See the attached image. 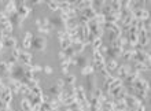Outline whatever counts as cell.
<instances>
[{
  "mask_svg": "<svg viewBox=\"0 0 151 111\" xmlns=\"http://www.w3.org/2000/svg\"><path fill=\"white\" fill-rule=\"evenodd\" d=\"M60 92H62V91H60L59 88L56 87L55 84H52L51 87L48 88L47 93H48V95H50V96H52V97H58V96H59V93H60Z\"/></svg>",
  "mask_w": 151,
  "mask_h": 111,
  "instance_id": "obj_24",
  "label": "cell"
},
{
  "mask_svg": "<svg viewBox=\"0 0 151 111\" xmlns=\"http://www.w3.org/2000/svg\"><path fill=\"white\" fill-rule=\"evenodd\" d=\"M47 6L50 7V10H52L54 12H58V11H59V3H58V1L50 0V1H47Z\"/></svg>",
  "mask_w": 151,
  "mask_h": 111,
  "instance_id": "obj_33",
  "label": "cell"
},
{
  "mask_svg": "<svg viewBox=\"0 0 151 111\" xmlns=\"http://www.w3.org/2000/svg\"><path fill=\"white\" fill-rule=\"evenodd\" d=\"M11 67H8V64L4 62V60H1L0 62V75H8L10 77V74H11Z\"/></svg>",
  "mask_w": 151,
  "mask_h": 111,
  "instance_id": "obj_22",
  "label": "cell"
},
{
  "mask_svg": "<svg viewBox=\"0 0 151 111\" xmlns=\"http://www.w3.org/2000/svg\"><path fill=\"white\" fill-rule=\"evenodd\" d=\"M21 110L22 111H32V104H30V102H29L26 97H24V99L21 100Z\"/></svg>",
  "mask_w": 151,
  "mask_h": 111,
  "instance_id": "obj_28",
  "label": "cell"
},
{
  "mask_svg": "<svg viewBox=\"0 0 151 111\" xmlns=\"http://www.w3.org/2000/svg\"><path fill=\"white\" fill-rule=\"evenodd\" d=\"M3 88H4V84H3V81L0 79V95H1V91H3Z\"/></svg>",
  "mask_w": 151,
  "mask_h": 111,
  "instance_id": "obj_45",
  "label": "cell"
},
{
  "mask_svg": "<svg viewBox=\"0 0 151 111\" xmlns=\"http://www.w3.org/2000/svg\"><path fill=\"white\" fill-rule=\"evenodd\" d=\"M32 95H33V96H41V95H43V89L40 88V85H37V87L32 88Z\"/></svg>",
  "mask_w": 151,
  "mask_h": 111,
  "instance_id": "obj_38",
  "label": "cell"
},
{
  "mask_svg": "<svg viewBox=\"0 0 151 111\" xmlns=\"http://www.w3.org/2000/svg\"><path fill=\"white\" fill-rule=\"evenodd\" d=\"M32 47L36 51H44L47 48V37L45 36H35L32 39Z\"/></svg>",
  "mask_w": 151,
  "mask_h": 111,
  "instance_id": "obj_2",
  "label": "cell"
},
{
  "mask_svg": "<svg viewBox=\"0 0 151 111\" xmlns=\"http://www.w3.org/2000/svg\"><path fill=\"white\" fill-rule=\"evenodd\" d=\"M19 93H21L22 96H25V97H28V96L32 93V89H30L28 85L22 84V85H21V89H19Z\"/></svg>",
  "mask_w": 151,
  "mask_h": 111,
  "instance_id": "obj_32",
  "label": "cell"
},
{
  "mask_svg": "<svg viewBox=\"0 0 151 111\" xmlns=\"http://www.w3.org/2000/svg\"><path fill=\"white\" fill-rule=\"evenodd\" d=\"M41 111H52V110H51V107H50L48 103H43L41 104Z\"/></svg>",
  "mask_w": 151,
  "mask_h": 111,
  "instance_id": "obj_42",
  "label": "cell"
},
{
  "mask_svg": "<svg viewBox=\"0 0 151 111\" xmlns=\"http://www.w3.org/2000/svg\"><path fill=\"white\" fill-rule=\"evenodd\" d=\"M0 99L3 100V102L7 104V106H11V103H12V92H11V89H10L8 87H6V85H4L3 91H1Z\"/></svg>",
  "mask_w": 151,
  "mask_h": 111,
  "instance_id": "obj_6",
  "label": "cell"
},
{
  "mask_svg": "<svg viewBox=\"0 0 151 111\" xmlns=\"http://www.w3.org/2000/svg\"><path fill=\"white\" fill-rule=\"evenodd\" d=\"M43 70H44V73H45V74H51V73H52V67H51V66H44Z\"/></svg>",
  "mask_w": 151,
  "mask_h": 111,
  "instance_id": "obj_43",
  "label": "cell"
},
{
  "mask_svg": "<svg viewBox=\"0 0 151 111\" xmlns=\"http://www.w3.org/2000/svg\"><path fill=\"white\" fill-rule=\"evenodd\" d=\"M55 85H56L58 88H59L60 91H62V89L65 88V81H63V78H59V79H58V81L55 82Z\"/></svg>",
  "mask_w": 151,
  "mask_h": 111,
  "instance_id": "obj_40",
  "label": "cell"
},
{
  "mask_svg": "<svg viewBox=\"0 0 151 111\" xmlns=\"http://www.w3.org/2000/svg\"><path fill=\"white\" fill-rule=\"evenodd\" d=\"M8 19H10V22H11V25L12 26H14V25H18V26H19V28H22V22H24L25 19H22V18H21L19 15H18V12H12V14H10V15H8Z\"/></svg>",
  "mask_w": 151,
  "mask_h": 111,
  "instance_id": "obj_17",
  "label": "cell"
},
{
  "mask_svg": "<svg viewBox=\"0 0 151 111\" xmlns=\"http://www.w3.org/2000/svg\"><path fill=\"white\" fill-rule=\"evenodd\" d=\"M4 40V33H3V30L0 29V41H3Z\"/></svg>",
  "mask_w": 151,
  "mask_h": 111,
  "instance_id": "obj_44",
  "label": "cell"
},
{
  "mask_svg": "<svg viewBox=\"0 0 151 111\" xmlns=\"http://www.w3.org/2000/svg\"><path fill=\"white\" fill-rule=\"evenodd\" d=\"M21 85H22V82H21V81H18V79H14V78L8 79V88L11 89L12 93H19Z\"/></svg>",
  "mask_w": 151,
  "mask_h": 111,
  "instance_id": "obj_15",
  "label": "cell"
},
{
  "mask_svg": "<svg viewBox=\"0 0 151 111\" xmlns=\"http://www.w3.org/2000/svg\"><path fill=\"white\" fill-rule=\"evenodd\" d=\"M32 73H37V72H43V67L39 66V64H32V67H30Z\"/></svg>",
  "mask_w": 151,
  "mask_h": 111,
  "instance_id": "obj_39",
  "label": "cell"
},
{
  "mask_svg": "<svg viewBox=\"0 0 151 111\" xmlns=\"http://www.w3.org/2000/svg\"><path fill=\"white\" fill-rule=\"evenodd\" d=\"M70 45H72V40H70V39L62 40V41H60V51H65V49H68Z\"/></svg>",
  "mask_w": 151,
  "mask_h": 111,
  "instance_id": "obj_35",
  "label": "cell"
},
{
  "mask_svg": "<svg viewBox=\"0 0 151 111\" xmlns=\"http://www.w3.org/2000/svg\"><path fill=\"white\" fill-rule=\"evenodd\" d=\"M3 11L7 14V15H10V14H12V12L17 11V1H6V4H4V8Z\"/></svg>",
  "mask_w": 151,
  "mask_h": 111,
  "instance_id": "obj_19",
  "label": "cell"
},
{
  "mask_svg": "<svg viewBox=\"0 0 151 111\" xmlns=\"http://www.w3.org/2000/svg\"><path fill=\"white\" fill-rule=\"evenodd\" d=\"M103 96V91L100 89V88L95 87V89H93V92H92V97H96V99H100Z\"/></svg>",
  "mask_w": 151,
  "mask_h": 111,
  "instance_id": "obj_37",
  "label": "cell"
},
{
  "mask_svg": "<svg viewBox=\"0 0 151 111\" xmlns=\"http://www.w3.org/2000/svg\"><path fill=\"white\" fill-rule=\"evenodd\" d=\"M76 97H77V100H78L80 103H89L87 99L85 89H84V87H81V85L76 88Z\"/></svg>",
  "mask_w": 151,
  "mask_h": 111,
  "instance_id": "obj_13",
  "label": "cell"
},
{
  "mask_svg": "<svg viewBox=\"0 0 151 111\" xmlns=\"http://www.w3.org/2000/svg\"><path fill=\"white\" fill-rule=\"evenodd\" d=\"M132 16L137 21H144V19H148V10H135V11H132Z\"/></svg>",
  "mask_w": 151,
  "mask_h": 111,
  "instance_id": "obj_14",
  "label": "cell"
},
{
  "mask_svg": "<svg viewBox=\"0 0 151 111\" xmlns=\"http://www.w3.org/2000/svg\"><path fill=\"white\" fill-rule=\"evenodd\" d=\"M58 39L62 41V40H66V39H69V36H68V32H66V29H60V30H58Z\"/></svg>",
  "mask_w": 151,
  "mask_h": 111,
  "instance_id": "obj_36",
  "label": "cell"
},
{
  "mask_svg": "<svg viewBox=\"0 0 151 111\" xmlns=\"http://www.w3.org/2000/svg\"><path fill=\"white\" fill-rule=\"evenodd\" d=\"M92 48H93V51H99L100 47L103 45V39L102 37H95V39L92 40Z\"/></svg>",
  "mask_w": 151,
  "mask_h": 111,
  "instance_id": "obj_25",
  "label": "cell"
},
{
  "mask_svg": "<svg viewBox=\"0 0 151 111\" xmlns=\"http://www.w3.org/2000/svg\"><path fill=\"white\" fill-rule=\"evenodd\" d=\"M110 12H113L111 11V6H110V1H104V6H103V8L100 10V14L106 16V15H109Z\"/></svg>",
  "mask_w": 151,
  "mask_h": 111,
  "instance_id": "obj_31",
  "label": "cell"
},
{
  "mask_svg": "<svg viewBox=\"0 0 151 111\" xmlns=\"http://www.w3.org/2000/svg\"><path fill=\"white\" fill-rule=\"evenodd\" d=\"M0 29L3 30L4 37H6V36H10V34L12 33V30H14V26L11 25L10 19H7V21H4L3 24H0Z\"/></svg>",
  "mask_w": 151,
  "mask_h": 111,
  "instance_id": "obj_16",
  "label": "cell"
},
{
  "mask_svg": "<svg viewBox=\"0 0 151 111\" xmlns=\"http://www.w3.org/2000/svg\"><path fill=\"white\" fill-rule=\"evenodd\" d=\"M133 88H135V89H142V91H150V84H148V81L146 78L139 77V78L133 82Z\"/></svg>",
  "mask_w": 151,
  "mask_h": 111,
  "instance_id": "obj_10",
  "label": "cell"
},
{
  "mask_svg": "<svg viewBox=\"0 0 151 111\" xmlns=\"http://www.w3.org/2000/svg\"><path fill=\"white\" fill-rule=\"evenodd\" d=\"M87 77V79H85V93H87V99L88 102H89V99L92 97V92H93V89H95V75L93 74H89V75H85Z\"/></svg>",
  "mask_w": 151,
  "mask_h": 111,
  "instance_id": "obj_1",
  "label": "cell"
},
{
  "mask_svg": "<svg viewBox=\"0 0 151 111\" xmlns=\"http://www.w3.org/2000/svg\"><path fill=\"white\" fill-rule=\"evenodd\" d=\"M110 6H111V11L113 12H118L122 10V1L119 0H114V1H110Z\"/></svg>",
  "mask_w": 151,
  "mask_h": 111,
  "instance_id": "obj_26",
  "label": "cell"
},
{
  "mask_svg": "<svg viewBox=\"0 0 151 111\" xmlns=\"http://www.w3.org/2000/svg\"><path fill=\"white\" fill-rule=\"evenodd\" d=\"M25 73H26V70H25V66L22 63H17L14 67H12L11 70V74H10V78H14V79H18V81H21V79L24 78Z\"/></svg>",
  "mask_w": 151,
  "mask_h": 111,
  "instance_id": "obj_3",
  "label": "cell"
},
{
  "mask_svg": "<svg viewBox=\"0 0 151 111\" xmlns=\"http://www.w3.org/2000/svg\"><path fill=\"white\" fill-rule=\"evenodd\" d=\"M21 52H22V45H18V44H17L15 47L11 49V55L15 56L17 59H18V58H19V55H21Z\"/></svg>",
  "mask_w": 151,
  "mask_h": 111,
  "instance_id": "obj_34",
  "label": "cell"
},
{
  "mask_svg": "<svg viewBox=\"0 0 151 111\" xmlns=\"http://www.w3.org/2000/svg\"><path fill=\"white\" fill-rule=\"evenodd\" d=\"M93 66H92V63H88L85 67L81 69V74L83 75H89V74H93Z\"/></svg>",
  "mask_w": 151,
  "mask_h": 111,
  "instance_id": "obj_30",
  "label": "cell"
},
{
  "mask_svg": "<svg viewBox=\"0 0 151 111\" xmlns=\"http://www.w3.org/2000/svg\"><path fill=\"white\" fill-rule=\"evenodd\" d=\"M48 104H50V107H51L52 111L58 110V108L62 106V104H60V102H59V99H58V97H52V96H51V99H50V102H48Z\"/></svg>",
  "mask_w": 151,
  "mask_h": 111,
  "instance_id": "obj_27",
  "label": "cell"
},
{
  "mask_svg": "<svg viewBox=\"0 0 151 111\" xmlns=\"http://www.w3.org/2000/svg\"><path fill=\"white\" fill-rule=\"evenodd\" d=\"M118 60L115 59H104V66H106V69H107L109 72H115L117 70V67H118Z\"/></svg>",
  "mask_w": 151,
  "mask_h": 111,
  "instance_id": "obj_20",
  "label": "cell"
},
{
  "mask_svg": "<svg viewBox=\"0 0 151 111\" xmlns=\"http://www.w3.org/2000/svg\"><path fill=\"white\" fill-rule=\"evenodd\" d=\"M124 102H125L127 108H129V110H133V108H136L140 104V102L136 99L133 95H127L125 96V99H124Z\"/></svg>",
  "mask_w": 151,
  "mask_h": 111,
  "instance_id": "obj_9",
  "label": "cell"
},
{
  "mask_svg": "<svg viewBox=\"0 0 151 111\" xmlns=\"http://www.w3.org/2000/svg\"><path fill=\"white\" fill-rule=\"evenodd\" d=\"M3 45L6 48H14L17 45V39L15 37H12V36H6L3 40Z\"/></svg>",
  "mask_w": 151,
  "mask_h": 111,
  "instance_id": "obj_21",
  "label": "cell"
},
{
  "mask_svg": "<svg viewBox=\"0 0 151 111\" xmlns=\"http://www.w3.org/2000/svg\"><path fill=\"white\" fill-rule=\"evenodd\" d=\"M63 81H65V87H73L76 84V77L72 74H68L66 78H63Z\"/></svg>",
  "mask_w": 151,
  "mask_h": 111,
  "instance_id": "obj_29",
  "label": "cell"
},
{
  "mask_svg": "<svg viewBox=\"0 0 151 111\" xmlns=\"http://www.w3.org/2000/svg\"><path fill=\"white\" fill-rule=\"evenodd\" d=\"M129 111H146V104H142V103H140L136 108H133V110H129Z\"/></svg>",
  "mask_w": 151,
  "mask_h": 111,
  "instance_id": "obj_41",
  "label": "cell"
},
{
  "mask_svg": "<svg viewBox=\"0 0 151 111\" xmlns=\"http://www.w3.org/2000/svg\"><path fill=\"white\" fill-rule=\"evenodd\" d=\"M133 54H135V48H124V52L119 56L122 63H129L133 58Z\"/></svg>",
  "mask_w": 151,
  "mask_h": 111,
  "instance_id": "obj_11",
  "label": "cell"
},
{
  "mask_svg": "<svg viewBox=\"0 0 151 111\" xmlns=\"http://www.w3.org/2000/svg\"><path fill=\"white\" fill-rule=\"evenodd\" d=\"M32 60H33V55L28 51H22L19 58H18V62L25 64V66H30V64H32Z\"/></svg>",
  "mask_w": 151,
  "mask_h": 111,
  "instance_id": "obj_8",
  "label": "cell"
},
{
  "mask_svg": "<svg viewBox=\"0 0 151 111\" xmlns=\"http://www.w3.org/2000/svg\"><path fill=\"white\" fill-rule=\"evenodd\" d=\"M92 66H93V70H95V72H98L100 67H103L104 66V56L100 54V51H93Z\"/></svg>",
  "mask_w": 151,
  "mask_h": 111,
  "instance_id": "obj_4",
  "label": "cell"
},
{
  "mask_svg": "<svg viewBox=\"0 0 151 111\" xmlns=\"http://www.w3.org/2000/svg\"><path fill=\"white\" fill-rule=\"evenodd\" d=\"M104 6V0H92V10H95V12H100V10L103 8Z\"/></svg>",
  "mask_w": 151,
  "mask_h": 111,
  "instance_id": "obj_23",
  "label": "cell"
},
{
  "mask_svg": "<svg viewBox=\"0 0 151 111\" xmlns=\"http://www.w3.org/2000/svg\"><path fill=\"white\" fill-rule=\"evenodd\" d=\"M3 48H4V45H3V41H0V52L3 51Z\"/></svg>",
  "mask_w": 151,
  "mask_h": 111,
  "instance_id": "obj_46",
  "label": "cell"
},
{
  "mask_svg": "<svg viewBox=\"0 0 151 111\" xmlns=\"http://www.w3.org/2000/svg\"><path fill=\"white\" fill-rule=\"evenodd\" d=\"M32 39H33V34L30 32H26L25 33V37L22 40V48L28 51L29 48H32Z\"/></svg>",
  "mask_w": 151,
  "mask_h": 111,
  "instance_id": "obj_18",
  "label": "cell"
},
{
  "mask_svg": "<svg viewBox=\"0 0 151 111\" xmlns=\"http://www.w3.org/2000/svg\"><path fill=\"white\" fill-rule=\"evenodd\" d=\"M48 21H50V25H51L52 28H56V29H65V22L62 21V18L59 16V14H52L50 18H48Z\"/></svg>",
  "mask_w": 151,
  "mask_h": 111,
  "instance_id": "obj_5",
  "label": "cell"
},
{
  "mask_svg": "<svg viewBox=\"0 0 151 111\" xmlns=\"http://www.w3.org/2000/svg\"><path fill=\"white\" fill-rule=\"evenodd\" d=\"M89 63L88 62V59L85 58V56H81V55H76L72 58V64H74V66H78V67H85L87 64Z\"/></svg>",
  "mask_w": 151,
  "mask_h": 111,
  "instance_id": "obj_12",
  "label": "cell"
},
{
  "mask_svg": "<svg viewBox=\"0 0 151 111\" xmlns=\"http://www.w3.org/2000/svg\"><path fill=\"white\" fill-rule=\"evenodd\" d=\"M117 78L121 79V81H124L125 79V77L128 75V73H129V64L128 63H121L118 64V67H117Z\"/></svg>",
  "mask_w": 151,
  "mask_h": 111,
  "instance_id": "obj_7",
  "label": "cell"
}]
</instances>
